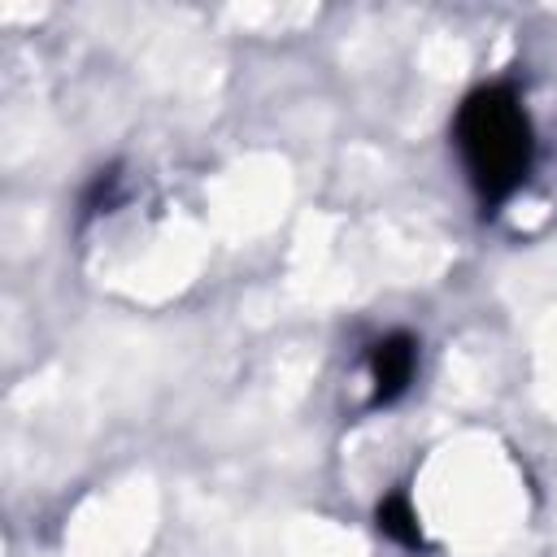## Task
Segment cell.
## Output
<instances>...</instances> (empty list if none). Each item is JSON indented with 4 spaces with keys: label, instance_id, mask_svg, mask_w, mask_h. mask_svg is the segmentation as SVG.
I'll return each instance as SVG.
<instances>
[{
    "label": "cell",
    "instance_id": "6da1fadb",
    "mask_svg": "<svg viewBox=\"0 0 557 557\" xmlns=\"http://www.w3.org/2000/svg\"><path fill=\"white\" fill-rule=\"evenodd\" d=\"M448 139H453L457 165L483 218L505 213V205L535 174L540 139H535L531 109L513 78H492V83L470 87L461 104L453 109Z\"/></svg>",
    "mask_w": 557,
    "mask_h": 557
},
{
    "label": "cell",
    "instance_id": "7a4b0ae2",
    "mask_svg": "<svg viewBox=\"0 0 557 557\" xmlns=\"http://www.w3.org/2000/svg\"><path fill=\"white\" fill-rule=\"evenodd\" d=\"M361 366H366V409H392L400 405L413 383H418V370H422V339L413 331H383L366 344L361 352Z\"/></svg>",
    "mask_w": 557,
    "mask_h": 557
},
{
    "label": "cell",
    "instance_id": "3957f363",
    "mask_svg": "<svg viewBox=\"0 0 557 557\" xmlns=\"http://www.w3.org/2000/svg\"><path fill=\"white\" fill-rule=\"evenodd\" d=\"M374 527L383 540H392L396 548H409V553H426V531H422V513L409 496V487H392L374 500Z\"/></svg>",
    "mask_w": 557,
    "mask_h": 557
},
{
    "label": "cell",
    "instance_id": "277c9868",
    "mask_svg": "<svg viewBox=\"0 0 557 557\" xmlns=\"http://www.w3.org/2000/svg\"><path fill=\"white\" fill-rule=\"evenodd\" d=\"M122 196H126V174H122V165L96 170L91 183H87L83 196H78V222L100 218V213H113V209L122 205Z\"/></svg>",
    "mask_w": 557,
    "mask_h": 557
}]
</instances>
